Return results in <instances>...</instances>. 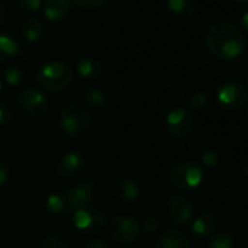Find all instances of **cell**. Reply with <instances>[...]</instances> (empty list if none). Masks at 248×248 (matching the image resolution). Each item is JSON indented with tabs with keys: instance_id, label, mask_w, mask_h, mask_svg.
<instances>
[{
	"instance_id": "cell-1",
	"label": "cell",
	"mask_w": 248,
	"mask_h": 248,
	"mask_svg": "<svg viewBox=\"0 0 248 248\" xmlns=\"http://www.w3.org/2000/svg\"><path fill=\"white\" fill-rule=\"evenodd\" d=\"M204 43L212 56L219 60H233L245 48L242 31L229 22H215L204 34Z\"/></svg>"
},
{
	"instance_id": "cell-2",
	"label": "cell",
	"mask_w": 248,
	"mask_h": 248,
	"mask_svg": "<svg viewBox=\"0 0 248 248\" xmlns=\"http://www.w3.org/2000/svg\"><path fill=\"white\" fill-rule=\"evenodd\" d=\"M73 79L72 69L63 62H48L43 64L37 73L38 85L48 92H59L66 89Z\"/></svg>"
},
{
	"instance_id": "cell-3",
	"label": "cell",
	"mask_w": 248,
	"mask_h": 248,
	"mask_svg": "<svg viewBox=\"0 0 248 248\" xmlns=\"http://www.w3.org/2000/svg\"><path fill=\"white\" fill-rule=\"evenodd\" d=\"M59 124L66 136L78 139L88 133L91 127V115L83 105L70 104L62 109Z\"/></svg>"
},
{
	"instance_id": "cell-4",
	"label": "cell",
	"mask_w": 248,
	"mask_h": 248,
	"mask_svg": "<svg viewBox=\"0 0 248 248\" xmlns=\"http://www.w3.org/2000/svg\"><path fill=\"white\" fill-rule=\"evenodd\" d=\"M140 232L139 220L127 215H118L108 223V233L117 244H133L140 236Z\"/></svg>"
},
{
	"instance_id": "cell-5",
	"label": "cell",
	"mask_w": 248,
	"mask_h": 248,
	"mask_svg": "<svg viewBox=\"0 0 248 248\" xmlns=\"http://www.w3.org/2000/svg\"><path fill=\"white\" fill-rule=\"evenodd\" d=\"M204 178V172L196 162H181L175 165L170 172V181L175 188L194 190Z\"/></svg>"
},
{
	"instance_id": "cell-6",
	"label": "cell",
	"mask_w": 248,
	"mask_h": 248,
	"mask_svg": "<svg viewBox=\"0 0 248 248\" xmlns=\"http://www.w3.org/2000/svg\"><path fill=\"white\" fill-rule=\"evenodd\" d=\"M16 105L21 111L28 114L30 117H41L44 115L48 108L50 102L48 98L35 88H25L16 95Z\"/></svg>"
},
{
	"instance_id": "cell-7",
	"label": "cell",
	"mask_w": 248,
	"mask_h": 248,
	"mask_svg": "<svg viewBox=\"0 0 248 248\" xmlns=\"http://www.w3.org/2000/svg\"><path fill=\"white\" fill-rule=\"evenodd\" d=\"M73 225L80 232L95 233L101 231L105 225V215L101 209L95 206H85L73 212Z\"/></svg>"
},
{
	"instance_id": "cell-8",
	"label": "cell",
	"mask_w": 248,
	"mask_h": 248,
	"mask_svg": "<svg viewBox=\"0 0 248 248\" xmlns=\"http://www.w3.org/2000/svg\"><path fill=\"white\" fill-rule=\"evenodd\" d=\"M216 99L222 108L233 111L239 109L248 102V92L242 85L236 82H226L217 88Z\"/></svg>"
},
{
	"instance_id": "cell-9",
	"label": "cell",
	"mask_w": 248,
	"mask_h": 248,
	"mask_svg": "<svg viewBox=\"0 0 248 248\" xmlns=\"http://www.w3.org/2000/svg\"><path fill=\"white\" fill-rule=\"evenodd\" d=\"M165 212L174 225H187L191 222L194 210L190 200L183 194H172L165 202Z\"/></svg>"
},
{
	"instance_id": "cell-10",
	"label": "cell",
	"mask_w": 248,
	"mask_h": 248,
	"mask_svg": "<svg viewBox=\"0 0 248 248\" xmlns=\"http://www.w3.org/2000/svg\"><path fill=\"white\" fill-rule=\"evenodd\" d=\"M167 132L175 139H184L191 133L193 118L186 108H174L168 112L165 120Z\"/></svg>"
},
{
	"instance_id": "cell-11",
	"label": "cell",
	"mask_w": 248,
	"mask_h": 248,
	"mask_svg": "<svg viewBox=\"0 0 248 248\" xmlns=\"http://www.w3.org/2000/svg\"><path fill=\"white\" fill-rule=\"evenodd\" d=\"M98 194V187L93 181H83L72 187L64 193L70 210H78L85 206H91Z\"/></svg>"
},
{
	"instance_id": "cell-12",
	"label": "cell",
	"mask_w": 248,
	"mask_h": 248,
	"mask_svg": "<svg viewBox=\"0 0 248 248\" xmlns=\"http://www.w3.org/2000/svg\"><path fill=\"white\" fill-rule=\"evenodd\" d=\"M86 165V158L82 152L78 151H72L64 154L56 167V174L60 178H75L78 175H80L85 170Z\"/></svg>"
},
{
	"instance_id": "cell-13",
	"label": "cell",
	"mask_w": 248,
	"mask_h": 248,
	"mask_svg": "<svg viewBox=\"0 0 248 248\" xmlns=\"http://www.w3.org/2000/svg\"><path fill=\"white\" fill-rule=\"evenodd\" d=\"M111 194L114 200L120 204H132L139 199L140 190L135 181L123 178V180L114 181L111 187Z\"/></svg>"
},
{
	"instance_id": "cell-14",
	"label": "cell",
	"mask_w": 248,
	"mask_h": 248,
	"mask_svg": "<svg viewBox=\"0 0 248 248\" xmlns=\"http://www.w3.org/2000/svg\"><path fill=\"white\" fill-rule=\"evenodd\" d=\"M72 6H73V0H44L43 12L48 21L57 22L69 15Z\"/></svg>"
},
{
	"instance_id": "cell-15",
	"label": "cell",
	"mask_w": 248,
	"mask_h": 248,
	"mask_svg": "<svg viewBox=\"0 0 248 248\" xmlns=\"http://www.w3.org/2000/svg\"><path fill=\"white\" fill-rule=\"evenodd\" d=\"M216 228H217V219L210 212L200 213L191 223V232L197 238H206V236L213 235Z\"/></svg>"
},
{
	"instance_id": "cell-16",
	"label": "cell",
	"mask_w": 248,
	"mask_h": 248,
	"mask_svg": "<svg viewBox=\"0 0 248 248\" xmlns=\"http://www.w3.org/2000/svg\"><path fill=\"white\" fill-rule=\"evenodd\" d=\"M155 248H190V236L180 229H170L156 241Z\"/></svg>"
},
{
	"instance_id": "cell-17",
	"label": "cell",
	"mask_w": 248,
	"mask_h": 248,
	"mask_svg": "<svg viewBox=\"0 0 248 248\" xmlns=\"http://www.w3.org/2000/svg\"><path fill=\"white\" fill-rule=\"evenodd\" d=\"M78 73L86 80H96L102 75V63L95 57H83L78 63Z\"/></svg>"
},
{
	"instance_id": "cell-18",
	"label": "cell",
	"mask_w": 248,
	"mask_h": 248,
	"mask_svg": "<svg viewBox=\"0 0 248 248\" xmlns=\"http://www.w3.org/2000/svg\"><path fill=\"white\" fill-rule=\"evenodd\" d=\"M43 31H44V27H43L41 21L35 16L27 18L19 27V34H21L22 40H25L28 43H35L37 40H40V37L43 35Z\"/></svg>"
},
{
	"instance_id": "cell-19",
	"label": "cell",
	"mask_w": 248,
	"mask_h": 248,
	"mask_svg": "<svg viewBox=\"0 0 248 248\" xmlns=\"http://www.w3.org/2000/svg\"><path fill=\"white\" fill-rule=\"evenodd\" d=\"M168 11L180 19H190L196 12L194 0H167Z\"/></svg>"
},
{
	"instance_id": "cell-20",
	"label": "cell",
	"mask_w": 248,
	"mask_h": 248,
	"mask_svg": "<svg viewBox=\"0 0 248 248\" xmlns=\"http://www.w3.org/2000/svg\"><path fill=\"white\" fill-rule=\"evenodd\" d=\"M19 51H21L19 44L14 37L0 32V63H5L14 59L15 56L19 54Z\"/></svg>"
},
{
	"instance_id": "cell-21",
	"label": "cell",
	"mask_w": 248,
	"mask_h": 248,
	"mask_svg": "<svg viewBox=\"0 0 248 248\" xmlns=\"http://www.w3.org/2000/svg\"><path fill=\"white\" fill-rule=\"evenodd\" d=\"M46 207L54 216H64L70 212L66 196L59 193H53L46 199Z\"/></svg>"
},
{
	"instance_id": "cell-22",
	"label": "cell",
	"mask_w": 248,
	"mask_h": 248,
	"mask_svg": "<svg viewBox=\"0 0 248 248\" xmlns=\"http://www.w3.org/2000/svg\"><path fill=\"white\" fill-rule=\"evenodd\" d=\"M85 102L92 108H102L108 102V93L104 88L92 86L85 92Z\"/></svg>"
},
{
	"instance_id": "cell-23",
	"label": "cell",
	"mask_w": 248,
	"mask_h": 248,
	"mask_svg": "<svg viewBox=\"0 0 248 248\" xmlns=\"http://www.w3.org/2000/svg\"><path fill=\"white\" fill-rule=\"evenodd\" d=\"M162 226V217L156 212H149L143 216L140 229H143L146 233H155Z\"/></svg>"
},
{
	"instance_id": "cell-24",
	"label": "cell",
	"mask_w": 248,
	"mask_h": 248,
	"mask_svg": "<svg viewBox=\"0 0 248 248\" xmlns=\"http://www.w3.org/2000/svg\"><path fill=\"white\" fill-rule=\"evenodd\" d=\"M3 79L11 86H18L25 79V72L19 66H8L3 72Z\"/></svg>"
},
{
	"instance_id": "cell-25",
	"label": "cell",
	"mask_w": 248,
	"mask_h": 248,
	"mask_svg": "<svg viewBox=\"0 0 248 248\" xmlns=\"http://www.w3.org/2000/svg\"><path fill=\"white\" fill-rule=\"evenodd\" d=\"M233 238L229 233H215L207 244V248H233Z\"/></svg>"
},
{
	"instance_id": "cell-26",
	"label": "cell",
	"mask_w": 248,
	"mask_h": 248,
	"mask_svg": "<svg viewBox=\"0 0 248 248\" xmlns=\"http://www.w3.org/2000/svg\"><path fill=\"white\" fill-rule=\"evenodd\" d=\"M44 5V0H15V9L18 12H34L41 9Z\"/></svg>"
},
{
	"instance_id": "cell-27",
	"label": "cell",
	"mask_w": 248,
	"mask_h": 248,
	"mask_svg": "<svg viewBox=\"0 0 248 248\" xmlns=\"http://www.w3.org/2000/svg\"><path fill=\"white\" fill-rule=\"evenodd\" d=\"M220 161H222V152H220V149H217V148L204 152L203 156H202V162H203V165L207 167V168H215V167H217V165L220 164Z\"/></svg>"
},
{
	"instance_id": "cell-28",
	"label": "cell",
	"mask_w": 248,
	"mask_h": 248,
	"mask_svg": "<svg viewBox=\"0 0 248 248\" xmlns=\"http://www.w3.org/2000/svg\"><path fill=\"white\" fill-rule=\"evenodd\" d=\"M207 102V93L203 92V91H196L194 93H191L190 99H188V104L193 109H200L206 105Z\"/></svg>"
},
{
	"instance_id": "cell-29",
	"label": "cell",
	"mask_w": 248,
	"mask_h": 248,
	"mask_svg": "<svg viewBox=\"0 0 248 248\" xmlns=\"http://www.w3.org/2000/svg\"><path fill=\"white\" fill-rule=\"evenodd\" d=\"M38 248H69L67 244L57 235H51V236H47Z\"/></svg>"
},
{
	"instance_id": "cell-30",
	"label": "cell",
	"mask_w": 248,
	"mask_h": 248,
	"mask_svg": "<svg viewBox=\"0 0 248 248\" xmlns=\"http://www.w3.org/2000/svg\"><path fill=\"white\" fill-rule=\"evenodd\" d=\"M107 0H73V5L82 9H98L101 8Z\"/></svg>"
},
{
	"instance_id": "cell-31",
	"label": "cell",
	"mask_w": 248,
	"mask_h": 248,
	"mask_svg": "<svg viewBox=\"0 0 248 248\" xmlns=\"http://www.w3.org/2000/svg\"><path fill=\"white\" fill-rule=\"evenodd\" d=\"M12 121V114H11V109L0 102V127H5L8 124Z\"/></svg>"
},
{
	"instance_id": "cell-32",
	"label": "cell",
	"mask_w": 248,
	"mask_h": 248,
	"mask_svg": "<svg viewBox=\"0 0 248 248\" xmlns=\"http://www.w3.org/2000/svg\"><path fill=\"white\" fill-rule=\"evenodd\" d=\"M9 180V170L5 162L0 161V187H3Z\"/></svg>"
},
{
	"instance_id": "cell-33",
	"label": "cell",
	"mask_w": 248,
	"mask_h": 248,
	"mask_svg": "<svg viewBox=\"0 0 248 248\" xmlns=\"http://www.w3.org/2000/svg\"><path fill=\"white\" fill-rule=\"evenodd\" d=\"M86 248H109V245H108V242H107V241L96 238V239L91 241V242L86 245Z\"/></svg>"
},
{
	"instance_id": "cell-34",
	"label": "cell",
	"mask_w": 248,
	"mask_h": 248,
	"mask_svg": "<svg viewBox=\"0 0 248 248\" xmlns=\"http://www.w3.org/2000/svg\"><path fill=\"white\" fill-rule=\"evenodd\" d=\"M6 16H8V14H6V8H5V5H3V3H0V25L5 24Z\"/></svg>"
},
{
	"instance_id": "cell-35",
	"label": "cell",
	"mask_w": 248,
	"mask_h": 248,
	"mask_svg": "<svg viewBox=\"0 0 248 248\" xmlns=\"http://www.w3.org/2000/svg\"><path fill=\"white\" fill-rule=\"evenodd\" d=\"M241 24H242V27L245 28V30H248V8L242 12V15H241Z\"/></svg>"
},
{
	"instance_id": "cell-36",
	"label": "cell",
	"mask_w": 248,
	"mask_h": 248,
	"mask_svg": "<svg viewBox=\"0 0 248 248\" xmlns=\"http://www.w3.org/2000/svg\"><path fill=\"white\" fill-rule=\"evenodd\" d=\"M242 172H244V175H245V178L248 180V159L244 162V167H242Z\"/></svg>"
},
{
	"instance_id": "cell-37",
	"label": "cell",
	"mask_w": 248,
	"mask_h": 248,
	"mask_svg": "<svg viewBox=\"0 0 248 248\" xmlns=\"http://www.w3.org/2000/svg\"><path fill=\"white\" fill-rule=\"evenodd\" d=\"M245 231H247V233H248V217H247V220H245Z\"/></svg>"
},
{
	"instance_id": "cell-38",
	"label": "cell",
	"mask_w": 248,
	"mask_h": 248,
	"mask_svg": "<svg viewBox=\"0 0 248 248\" xmlns=\"http://www.w3.org/2000/svg\"><path fill=\"white\" fill-rule=\"evenodd\" d=\"M2 88H3V83H2V76H0V92H2Z\"/></svg>"
},
{
	"instance_id": "cell-39",
	"label": "cell",
	"mask_w": 248,
	"mask_h": 248,
	"mask_svg": "<svg viewBox=\"0 0 248 248\" xmlns=\"http://www.w3.org/2000/svg\"><path fill=\"white\" fill-rule=\"evenodd\" d=\"M236 2H241V3H247L248 0H236Z\"/></svg>"
},
{
	"instance_id": "cell-40",
	"label": "cell",
	"mask_w": 248,
	"mask_h": 248,
	"mask_svg": "<svg viewBox=\"0 0 248 248\" xmlns=\"http://www.w3.org/2000/svg\"><path fill=\"white\" fill-rule=\"evenodd\" d=\"M247 121H248V108H247Z\"/></svg>"
},
{
	"instance_id": "cell-41",
	"label": "cell",
	"mask_w": 248,
	"mask_h": 248,
	"mask_svg": "<svg viewBox=\"0 0 248 248\" xmlns=\"http://www.w3.org/2000/svg\"><path fill=\"white\" fill-rule=\"evenodd\" d=\"M247 86H248V79H247Z\"/></svg>"
}]
</instances>
